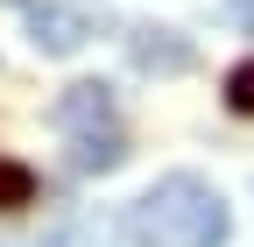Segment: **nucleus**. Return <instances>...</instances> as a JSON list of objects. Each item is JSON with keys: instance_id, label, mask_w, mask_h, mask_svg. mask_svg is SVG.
<instances>
[{"instance_id": "f257e3e1", "label": "nucleus", "mask_w": 254, "mask_h": 247, "mask_svg": "<svg viewBox=\"0 0 254 247\" xmlns=\"http://www.w3.org/2000/svg\"><path fill=\"white\" fill-rule=\"evenodd\" d=\"M134 247H226L233 240V212L219 198V184H205L198 170H170L127 212Z\"/></svg>"}, {"instance_id": "f03ea898", "label": "nucleus", "mask_w": 254, "mask_h": 247, "mask_svg": "<svg viewBox=\"0 0 254 247\" xmlns=\"http://www.w3.org/2000/svg\"><path fill=\"white\" fill-rule=\"evenodd\" d=\"M127 57H134V71H148V78H184L190 64H198L190 36L170 28V21H134L127 28Z\"/></svg>"}, {"instance_id": "7ed1b4c3", "label": "nucleus", "mask_w": 254, "mask_h": 247, "mask_svg": "<svg viewBox=\"0 0 254 247\" xmlns=\"http://www.w3.org/2000/svg\"><path fill=\"white\" fill-rule=\"evenodd\" d=\"M92 36H99L92 7H71V0H43V7H28V43H36L43 57H78Z\"/></svg>"}, {"instance_id": "20e7f679", "label": "nucleus", "mask_w": 254, "mask_h": 247, "mask_svg": "<svg viewBox=\"0 0 254 247\" xmlns=\"http://www.w3.org/2000/svg\"><path fill=\"white\" fill-rule=\"evenodd\" d=\"M113 113H120V99H113V85H106V78H78V85H64V92H57V106H50V120H57L64 134L113 127Z\"/></svg>"}, {"instance_id": "39448f33", "label": "nucleus", "mask_w": 254, "mask_h": 247, "mask_svg": "<svg viewBox=\"0 0 254 247\" xmlns=\"http://www.w3.org/2000/svg\"><path fill=\"white\" fill-rule=\"evenodd\" d=\"M120 163H127V141H120V127L71 134V170H78V177H106V170H120Z\"/></svg>"}, {"instance_id": "423d86ee", "label": "nucleus", "mask_w": 254, "mask_h": 247, "mask_svg": "<svg viewBox=\"0 0 254 247\" xmlns=\"http://www.w3.org/2000/svg\"><path fill=\"white\" fill-rule=\"evenodd\" d=\"M36 198V177H28L21 163H0V212H14V205H28Z\"/></svg>"}, {"instance_id": "0eeeda50", "label": "nucleus", "mask_w": 254, "mask_h": 247, "mask_svg": "<svg viewBox=\"0 0 254 247\" xmlns=\"http://www.w3.org/2000/svg\"><path fill=\"white\" fill-rule=\"evenodd\" d=\"M226 106L254 120V64H233V71H226Z\"/></svg>"}, {"instance_id": "6e6552de", "label": "nucleus", "mask_w": 254, "mask_h": 247, "mask_svg": "<svg viewBox=\"0 0 254 247\" xmlns=\"http://www.w3.org/2000/svg\"><path fill=\"white\" fill-rule=\"evenodd\" d=\"M226 7H233V14H240V21H254V0H226Z\"/></svg>"}, {"instance_id": "1a4fd4ad", "label": "nucleus", "mask_w": 254, "mask_h": 247, "mask_svg": "<svg viewBox=\"0 0 254 247\" xmlns=\"http://www.w3.org/2000/svg\"><path fill=\"white\" fill-rule=\"evenodd\" d=\"M247 28H254V21H247Z\"/></svg>"}]
</instances>
